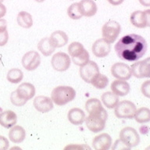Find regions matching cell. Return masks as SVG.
I'll return each mask as SVG.
<instances>
[{"instance_id":"33","label":"cell","mask_w":150,"mask_h":150,"mask_svg":"<svg viewBox=\"0 0 150 150\" xmlns=\"http://www.w3.org/2000/svg\"><path fill=\"white\" fill-rule=\"evenodd\" d=\"M10 101H11L12 104L15 105V106H23L27 103V101L21 98L17 95L16 91H13L11 95H10Z\"/></svg>"},{"instance_id":"10","label":"cell","mask_w":150,"mask_h":150,"mask_svg":"<svg viewBox=\"0 0 150 150\" xmlns=\"http://www.w3.org/2000/svg\"><path fill=\"white\" fill-rule=\"evenodd\" d=\"M150 58H147L142 61H139L131 65V70L132 75L137 78L149 77Z\"/></svg>"},{"instance_id":"26","label":"cell","mask_w":150,"mask_h":150,"mask_svg":"<svg viewBox=\"0 0 150 150\" xmlns=\"http://www.w3.org/2000/svg\"><path fill=\"white\" fill-rule=\"evenodd\" d=\"M134 119L139 124L148 123L150 120V110L147 107H142L136 110L134 113Z\"/></svg>"},{"instance_id":"28","label":"cell","mask_w":150,"mask_h":150,"mask_svg":"<svg viewBox=\"0 0 150 150\" xmlns=\"http://www.w3.org/2000/svg\"><path fill=\"white\" fill-rule=\"evenodd\" d=\"M85 109L87 112L90 114L100 111L101 110H103V107L100 100H98V98H90L85 103Z\"/></svg>"},{"instance_id":"31","label":"cell","mask_w":150,"mask_h":150,"mask_svg":"<svg viewBox=\"0 0 150 150\" xmlns=\"http://www.w3.org/2000/svg\"><path fill=\"white\" fill-rule=\"evenodd\" d=\"M84 50V48L83 46V45L77 42H72L68 46V52H69V55L71 56V58L79 56Z\"/></svg>"},{"instance_id":"38","label":"cell","mask_w":150,"mask_h":150,"mask_svg":"<svg viewBox=\"0 0 150 150\" xmlns=\"http://www.w3.org/2000/svg\"><path fill=\"white\" fill-rule=\"evenodd\" d=\"M6 13V8L4 5L0 2V19L3 17Z\"/></svg>"},{"instance_id":"7","label":"cell","mask_w":150,"mask_h":150,"mask_svg":"<svg viewBox=\"0 0 150 150\" xmlns=\"http://www.w3.org/2000/svg\"><path fill=\"white\" fill-rule=\"evenodd\" d=\"M130 21L136 28H147L150 25V10L149 9H147L145 11L137 10L133 12L130 17Z\"/></svg>"},{"instance_id":"43","label":"cell","mask_w":150,"mask_h":150,"mask_svg":"<svg viewBox=\"0 0 150 150\" xmlns=\"http://www.w3.org/2000/svg\"><path fill=\"white\" fill-rule=\"evenodd\" d=\"M35 1L38 2H44L45 0H35Z\"/></svg>"},{"instance_id":"41","label":"cell","mask_w":150,"mask_h":150,"mask_svg":"<svg viewBox=\"0 0 150 150\" xmlns=\"http://www.w3.org/2000/svg\"><path fill=\"white\" fill-rule=\"evenodd\" d=\"M141 4L145 6H150V0H139Z\"/></svg>"},{"instance_id":"24","label":"cell","mask_w":150,"mask_h":150,"mask_svg":"<svg viewBox=\"0 0 150 150\" xmlns=\"http://www.w3.org/2000/svg\"><path fill=\"white\" fill-rule=\"evenodd\" d=\"M101 99L103 101V104L106 106V108L112 109L119 103V97L117 95H115L113 92L111 91H106L103 93L101 96Z\"/></svg>"},{"instance_id":"22","label":"cell","mask_w":150,"mask_h":150,"mask_svg":"<svg viewBox=\"0 0 150 150\" xmlns=\"http://www.w3.org/2000/svg\"><path fill=\"white\" fill-rule=\"evenodd\" d=\"M9 140L13 143H21L26 138V131L21 126L12 127L9 132Z\"/></svg>"},{"instance_id":"44","label":"cell","mask_w":150,"mask_h":150,"mask_svg":"<svg viewBox=\"0 0 150 150\" xmlns=\"http://www.w3.org/2000/svg\"><path fill=\"white\" fill-rule=\"evenodd\" d=\"M3 1H4V0H0V2H1V3H2V2H3Z\"/></svg>"},{"instance_id":"5","label":"cell","mask_w":150,"mask_h":150,"mask_svg":"<svg viewBox=\"0 0 150 150\" xmlns=\"http://www.w3.org/2000/svg\"><path fill=\"white\" fill-rule=\"evenodd\" d=\"M121 30V27L118 22L115 21H109L103 25L102 28L103 38L109 43H112L116 41Z\"/></svg>"},{"instance_id":"30","label":"cell","mask_w":150,"mask_h":150,"mask_svg":"<svg viewBox=\"0 0 150 150\" xmlns=\"http://www.w3.org/2000/svg\"><path fill=\"white\" fill-rule=\"evenodd\" d=\"M67 14L69 17H70L73 20H79L83 16L80 9L78 2H75L70 5L67 9Z\"/></svg>"},{"instance_id":"18","label":"cell","mask_w":150,"mask_h":150,"mask_svg":"<svg viewBox=\"0 0 150 150\" xmlns=\"http://www.w3.org/2000/svg\"><path fill=\"white\" fill-rule=\"evenodd\" d=\"M16 93L21 98L28 101L32 98L35 95V88L32 84L24 82L19 85L16 90Z\"/></svg>"},{"instance_id":"36","label":"cell","mask_w":150,"mask_h":150,"mask_svg":"<svg viewBox=\"0 0 150 150\" xmlns=\"http://www.w3.org/2000/svg\"><path fill=\"white\" fill-rule=\"evenodd\" d=\"M9 147V141L4 136H0V150H6Z\"/></svg>"},{"instance_id":"17","label":"cell","mask_w":150,"mask_h":150,"mask_svg":"<svg viewBox=\"0 0 150 150\" xmlns=\"http://www.w3.org/2000/svg\"><path fill=\"white\" fill-rule=\"evenodd\" d=\"M17 122V116L12 110L0 112V125L6 129L11 128Z\"/></svg>"},{"instance_id":"29","label":"cell","mask_w":150,"mask_h":150,"mask_svg":"<svg viewBox=\"0 0 150 150\" xmlns=\"http://www.w3.org/2000/svg\"><path fill=\"white\" fill-rule=\"evenodd\" d=\"M91 84L97 89H103L106 88L109 84V79L105 75L101 74L99 73L97 76L94 77L91 81Z\"/></svg>"},{"instance_id":"35","label":"cell","mask_w":150,"mask_h":150,"mask_svg":"<svg viewBox=\"0 0 150 150\" xmlns=\"http://www.w3.org/2000/svg\"><path fill=\"white\" fill-rule=\"evenodd\" d=\"M142 92L145 95L147 98L150 97V81H146L142 85Z\"/></svg>"},{"instance_id":"2","label":"cell","mask_w":150,"mask_h":150,"mask_svg":"<svg viewBox=\"0 0 150 150\" xmlns=\"http://www.w3.org/2000/svg\"><path fill=\"white\" fill-rule=\"evenodd\" d=\"M76 97V91L72 87L58 86L52 90L51 99L57 105H64Z\"/></svg>"},{"instance_id":"23","label":"cell","mask_w":150,"mask_h":150,"mask_svg":"<svg viewBox=\"0 0 150 150\" xmlns=\"http://www.w3.org/2000/svg\"><path fill=\"white\" fill-rule=\"evenodd\" d=\"M38 49L45 56H49L53 53L56 48L52 45L49 38H44L38 42Z\"/></svg>"},{"instance_id":"25","label":"cell","mask_w":150,"mask_h":150,"mask_svg":"<svg viewBox=\"0 0 150 150\" xmlns=\"http://www.w3.org/2000/svg\"><path fill=\"white\" fill-rule=\"evenodd\" d=\"M16 21L19 25L23 28H30L33 25L32 16L26 11L20 12L16 17Z\"/></svg>"},{"instance_id":"32","label":"cell","mask_w":150,"mask_h":150,"mask_svg":"<svg viewBox=\"0 0 150 150\" xmlns=\"http://www.w3.org/2000/svg\"><path fill=\"white\" fill-rule=\"evenodd\" d=\"M72 61L74 64L80 66V67L84 65L85 63H87L89 61L88 52L84 49V51L82 52L79 56H76V57H72Z\"/></svg>"},{"instance_id":"15","label":"cell","mask_w":150,"mask_h":150,"mask_svg":"<svg viewBox=\"0 0 150 150\" xmlns=\"http://www.w3.org/2000/svg\"><path fill=\"white\" fill-rule=\"evenodd\" d=\"M112 145V138L106 133L100 134L95 137L92 141V146L96 150H108Z\"/></svg>"},{"instance_id":"39","label":"cell","mask_w":150,"mask_h":150,"mask_svg":"<svg viewBox=\"0 0 150 150\" xmlns=\"http://www.w3.org/2000/svg\"><path fill=\"white\" fill-rule=\"evenodd\" d=\"M7 22L5 19H0V30H6Z\"/></svg>"},{"instance_id":"16","label":"cell","mask_w":150,"mask_h":150,"mask_svg":"<svg viewBox=\"0 0 150 150\" xmlns=\"http://www.w3.org/2000/svg\"><path fill=\"white\" fill-rule=\"evenodd\" d=\"M111 90L112 92L118 96H125L131 91L130 84L123 80H115L111 84Z\"/></svg>"},{"instance_id":"11","label":"cell","mask_w":150,"mask_h":150,"mask_svg":"<svg viewBox=\"0 0 150 150\" xmlns=\"http://www.w3.org/2000/svg\"><path fill=\"white\" fill-rule=\"evenodd\" d=\"M41 63V57L36 51L28 52L22 58V65L27 70H35L39 67Z\"/></svg>"},{"instance_id":"4","label":"cell","mask_w":150,"mask_h":150,"mask_svg":"<svg viewBox=\"0 0 150 150\" xmlns=\"http://www.w3.org/2000/svg\"><path fill=\"white\" fill-rule=\"evenodd\" d=\"M137 108L132 102L124 100L119 102L115 106V115L120 119H132Z\"/></svg>"},{"instance_id":"8","label":"cell","mask_w":150,"mask_h":150,"mask_svg":"<svg viewBox=\"0 0 150 150\" xmlns=\"http://www.w3.org/2000/svg\"><path fill=\"white\" fill-rule=\"evenodd\" d=\"M51 63L54 70L59 72L66 71L70 67V58L65 52H57L52 56Z\"/></svg>"},{"instance_id":"27","label":"cell","mask_w":150,"mask_h":150,"mask_svg":"<svg viewBox=\"0 0 150 150\" xmlns=\"http://www.w3.org/2000/svg\"><path fill=\"white\" fill-rule=\"evenodd\" d=\"M6 78L8 81L13 84H17L21 82L23 78V74L22 70L17 68H13L8 71L7 73Z\"/></svg>"},{"instance_id":"6","label":"cell","mask_w":150,"mask_h":150,"mask_svg":"<svg viewBox=\"0 0 150 150\" xmlns=\"http://www.w3.org/2000/svg\"><path fill=\"white\" fill-rule=\"evenodd\" d=\"M120 139L128 148L135 147L140 143V137L138 131L131 127H126L120 132Z\"/></svg>"},{"instance_id":"37","label":"cell","mask_w":150,"mask_h":150,"mask_svg":"<svg viewBox=\"0 0 150 150\" xmlns=\"http://www.w3.org/2000/svg\"><path fill=\"white\" fill-rule=\"evenodd\" d=\"M112 149H130V148L127 147L126 145H124V143L120 139L116 141Z\"/></svg>"},{"instance_id":"9","label":"cell","mask_w":150,"mask_h":150,"mask_svg":"<svg viewBox=\"0 0 150 150\" xmlns=\"http://www.w3.org/2000/svg\"><path fill=\"white\" fill-rule=\"evenodd\" d=\"M99 68L97 63L94 61H88L84 65L81 67L80 75L84 81L87 83H91L93 78L99 74Z\"/></svg>"},{"instance_id":"3","label":"cell","mask_w":150,"mask_h":150,"mask_svg":"<svg viewBox=\"0 0 150 150\" xmlns=\"http://www.w3.org/2000/svg\"><path fill=\"white\" fill-rule=\"evenodd\" d=\"M107 117V112L103 108V110H101L98 112L90 113L88 117H85L84 120L88 130L94 133H98L105 128Z\"/></svg>"},{"instance_id":"40","label":"cell","mask_w":150,"mask_h":150,"mask_svg":"<svg viewBox=\"0 0 150 150\" xmlns=\"http://www.w3.org/2000/svg\"><path fill=\"white\" fill-rule=\"evenodd\" d=\"M107 1L112 6H118V5L121 4L124 0H107Z\"/></svg>"},{"instance_id":"42","label":"cell","mask_w":150,"mask_h":150,"mask_svg":"<svg viewBox=\"0 0 150 150\" xmlns=\"http://www.w3.org/2000/svg\"><path fill=\"white\" fill-rule=\"evenodd\" d=\"M83 146H81V145H68L65 148V149H82Z\"/></svg>"},{"instance_id":"13","label":"cell","mask_w":150,"mask_h":150,"mask_svg":"<svg viewBox=\"0 0 150 150\" xmlns=\"http://www.w3.org/2000/svg\"><path fill=\"white\" fill-rule=\"evenodd\" d=\"M91 50H92L94 56L98 58H103L110 54L111 45H110V43L105 41L104 38H100V39L96 40V42H94Z\"/></svg>"},{"instance_id":"12","label":"cell","mask_w":150,"mask_h":150,"mask_svg":"<svg viewBox=\"0 0 150 150\" xmlns=\"http://www.w3.org/2000/svg\"><path fill=\"white\" fill-rule=\"evenodd\" d=\"M111 74L117 79L127 81L131 77V67L124 63H116L111 67Z\"/></svg>"},{"instance_id":"19","label":"cell","mask_w":150,"mask_h":150,"mask_svg":"<svg viewBox=\"0 0 150 150\" xmlns=\"http://www.w3.org/2000/svg\"><path fill=\"white\" fill-rule=\"evenodd\" d=\"M83 16H93L97 12V6L93 0H81L78 2Z\"/></svg>"},{"instance_id":"21","label":"cell","mask_w":150,"mask_h":150,"mask_svg":"<svg viewBox=\"0 0 150 150\" xmlns=\"http://www.w3.org/2000/svg\"><path fill=\"white\" fill-rule=\"evenodd\" d=\"M49 40L55 48H60L67 44L68 36L64 31L56 30L52 34Z\"/></svg>"},{"instance_id":"20","label":"cell","mask_w":150,"mask_h":150,"mask_svg":"<svg viewBox=\"0 0 150 150\" xmlns=\"http://www.w3.org/2000/svg\"><path fill=\"white\" fill-rule=\"evenodd\" d=\"M67 118L74 125H81L85 120V113L80 108H73L69 110Z\"/></svg>"},{"instance_id":"34","label":"cell","mask_w":150,"mask_h":150,"mask_svg":"<svg viewBox=\"0 0 150 150\" xmlns=\"http://www.w3.org/2000/svg\"><path fill=\"white\" fill-rule=\"evenodd\" d=\"M9 40V34L6 30H0V46H4Z\"/></svg>"},{"instance_id":"1","label":"cell","mask_w":150,"mask_h":150,"mask_svg":"<svg viewBox=\"0 0 150 150\" xmlns=\"http://www.w3.org/2000/svg\"><path fill=\"white\" fill-rule=\"evenodd\" d=\"M147 42L142 36L135 34L125 35L115 45L117 56L122 60L138 61L147 51Z\"/></svg>"},{"instance_id":"14","label":"cell","mask_w":150,"mask_h":150,"mask_svg":"<svg viewBox=\"0 0 150 150\" xmlns=\"http://www.w3.org/2000/svg\"><path fill=\"white\" fill-rule=\"evenodd\" d=\"M34 106L38 112H48L53 109V102L49 97L38 96L34 99Z\"/></svg>"}]
</instances>
